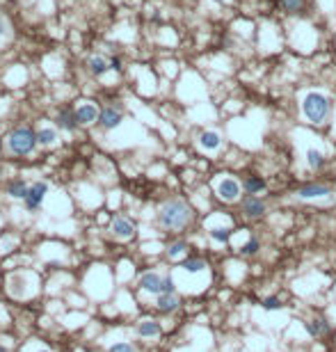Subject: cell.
<instances>
[{
    "label": "cell",
    "instance_id": "cell-1",
    "mask_svg": "<svg viewBox=\"0 0 336 352\" xmlns=\"http://www.w3.org/2000/svg\"><path fill=\"white\" fill-rule=\"evenodd\" d=\"M192 222V208L183 199H170L158 208V224L170 231H181Z\"/></svg>",
    "mask_w": 336,
    "mask_h": 352
},
{
    "label": "cell",
    "instance_id": "cell-2",
    "mask_svg": "<svg viewBox=\"0 0 336 352\" xmlns=\"http://www.w3.org/2000/svg\"><path fill=\"white\" fill-rule=\"evenodd\" d=\"M302 114L309 123L322 126L331 117V99L322 91H307L302 96Z\"/></svg>",
    "mask_w": 336,
    "mask_h": 352
},
{
    "label": "cell",
    "instance_id": "cell-3",
    "mask_svg": "<svg viewBox=\"0 0 336 352\" xmlns=\"http://www.w3.org/2000/svg\"><path fill=\"white\" fill-rule=\"evenodd\" d=\"M37 144H39L37 133H32L25 126L14 128L5 140V149H7V153H12V155H28L37 149Z\"/></svg>",
    "mask_w": 336,
    "mask_h": 352
},
{
    "label": "cell",
    "instance_id": "cell-4",
    "mask_svg": "<svg viewBox=\"0 0 336 352\" xmlns=\"http://www.w3.org/2000/svg\"><path fill=\"white\" fill-rule=\"evenodd\" d=\"M240 190H243V185H240L233 176H222V178H217V183H215L217 197H220L222 201H226V204L238 201L240 199Z\"/></svg>",
    "mask_w": 336,
    "mask_h": 352
},
{
    "label": "cell",
    "instance_id": "cell-5",
    "mask_svg": "<svg viewBox=\"0 0 336 352\" xmlns=\"http://www.w3.org/2000/svg\"><path fill=\"white\" fill-rule=\"evenodd\" d=\"M46 195H48V183H44V181H37V183H32V185L28 187V195H25V208L28 210H39L42 208V204H44V199H46Z\"/></svg>",
    "mask_w": 336,
    "mask_h": 352
},
{
    "label": "cell",
    "instance_id": "cell-6",
    "mask_svg": "<svg viewBox=\"0 0 336 352\" xmlns=\"http://www.w3.org/2000/svg\"><path fill=\"white\" fill-rule=\"evenodd\" d=\"M98 117H101V110L96 108L94 101H83L76 108V119H78L80 126H92V123L98 121Z\"/></svg>",
    "mask_w": 336,
    "mask_h": 352
},
{
    "label": "cell",
    "instance_id": "cell-7",
    "mask_svg": "<svg viewBox=\"0 0 336 352\" xmlns=\"http://www.w3.org/2000/svg\"><path fill=\"white\" fill-rule=\"evenodd\" d=\"M112 236L117 238V240H133L135 238V224L130 222L128 217H115L112 219V227H110Z\"/></svg>",
    "mask_w": 336,
    "mask_h": 352
},
{
    "label": "cell",
    "instance_id": "cell-8",
    "mask_svg": "<svg viewBox=\"0 0 336 352\" xmlns=\"http://www.w3.org/2000/svg\"><path fill=\"white\" fill-rule=\"evenodd\" d=\"M265 210H267L265 201L258 199V197L249 195V197H245V199H243V213H245V217L258 219V217H263V215H265Z\"/></svg>",
    "mask_w": 336,
    "mask_h": 352
},
{
    "label": "cell",
    "instance_id": "cell-9",
    "mask_svg": "<svg viewBox=\"0 0 336 352\" xmlns=\"http://www.w3.org/2000/svg\"><path fill=\"white\" fill-rule=\"evenodd\" d=\"M295 195L299 197V199H325V197L331 195V190L327 185H320V183H309V185H302Z\"/></svg>",
    "mask_w": 336,
    "mask_h": 352
},
{
    "label": "cell",
    "instance_id": "cell-10",
    "mask_svg": "<svg viewBox=\"0 0 336 352\" xmlns=\"http://www.w3.org/2000/svg\"><path fill=\"white\" fill-rule=\"evenodd\" d=\"M124 121V114H121L119 108H115V105H108L106 110H101V117H98V123H101L106 131H112V128H117L119 123Z\"/></svg>",
    "mask_w": 336,
    "mask_h": 352
},
{
    "label": "cell",
    "instance_id": "cell-11",
    "mask_svg": "<svg viewBox=\"0 0 336 352\" xmlns=\"http://www.w3.org/2000/svg\"><path fill=\"white\" fill-rule=\"evenodd\" d=\"M162 279L158 272H144L142 277H140V288L147 293H153V295H160L162 293Z\"/></svg>",
    "mask_w": 336,
    "mask_h": 352
},
{
    "label": "cell",
    "instance_id": "cell-12",
    "mask_svg": "<svg viewBox=\"0 0 336 352\" xmlns=\"http://www.w3.org/2000/svg\"><path fill=\"white\" fill-rule=\"evenodd\" d=\"M199 146H201V151H206V153H213V151H217L222 146V135L217 131H204L201 135H199Z\"/></svg>",
    "mask_w": 336,
    "mask_h": 352
},
{
    "label": "cell",
    "instance_id": "cell-13",
    "mask_svg": "<svg viewBox=\"0 0 336 352\" xmlns=\"http://www.w3.org/2000/svg\"><path fill=\"white\" fill-rule=\"evenodd\" d=\"M179 304L181 300L176 293H162V295H158V302H156L158 311H162V313H174L179 309Z\"/></svg>",
    "mask_w": 336,
    "mask_h": 352
},
{
    "label": "cell",
    "instance_id": "cell-14",
    "mask_svg": "<svg viewBox=\"0 0 336 352\" xmlns=\"http://www.w3.org/2000/svg\"><path fill=\"white\" fill-rule=\"evenodd\" d=\"M85 67H87V71L92 73V76H103L108 69H112L110 62H108L106 57H101V55H89L87 62H85Z\"/></svg>",
    "mask_w": 336,
    "mask_h": 352
},
{
    "label": "cell",
    "instance_id": "cell-15",
    "mask_svg": "<svg viewBox=\"0 0 336 352\" xmlns=\"http://www.w3.org/2000/svg\"><path fill=\"white\" fill-rule=\"evenodd\" d=\"M37 142H39V146H55L57 144V131L51 126H42L37 131Z\"/></svg>",
    "mask_w": 336,
    "mask_h": 352
},
{
    "label": "cell",
    "instance_id": "cell-16",
    "mask_svg": "<svg viewBox=\"0 0 336 352\" xmlns=\"http://www.w3.org/2000/svg\"><path fill=\"white\" fill-rule=\"evenodd\" d=\"M138 334L144 338L160 336V323H156V320H142V323L138 325Z\"/></svg>",
    "mask_w": 336,
    "mask_h": 352
},
{
    "label": "cell",
    "instance_id": "cell-17",
    "mask_svg": "<svg viewBox=\"0 0 336 352\" xmlns=\"http://www.w3.org/2000/svg\"><path fill=\"white\" fill-rule=\"evenodd\" d=\"M243 190L247 195H258L261 190H265V181L261 176H245L243 178Z\"/></svg>",
    "mask_w": 336,
    "mask_h": 352
},
{
    "label": "cell",
    "instance_id": "cell-18",
    "mask_svg": "<svg viewBox=\"0 0 336 352\" xmlns=\"http://www.w3.org/2000/svg\"><path fill=\"white\" fill-rule=\"evenodd\" d=\"M57 123H60V128H64V131H76V126H78L76 112H71V110H62L60 117H57Z\"/></svg>",
    "mask_w": 336,
    "mask_h": 352
},
{
    "label": "cell",
    "instance_id": "cell-19",
    "mask_svg": "<svg viewBox=\"0 0 336 352\" xmlns=\"http://www.w3.org/2000/svg\"><path fill=\"white\" fill-rule=\"evenodd\" d=\"M206 261H201V259H188V261H183V265H181V270L183 272H188V274H199V272H206Z\"/></svg>",
    "mask_w": 336,
    "mask_h": 352
},
{
    "label": "cell",
    "instance_id": "cell-20",
    "mask_svg": "<svg viewBox=\"0 0 336 352\" xmlns=\"http://www.w3.org/2000/svg\"><path fill=\"white\" fill-rule=\"evenodd\" d=\"M307 332L311 334V336H322V334H327V332H329V325H327L322 318L309 320V323H307Z\"/></svg>",
    "mask_w": 336,
    "mask_h": 352
},
{
    "label": "cell",
    "instance_id": "cell-21",
    "mask_svg": "<svg viewBox=\"0 0 336 352\" xmlns=\"http://www.w3.org/2000/svg\"><path fill=\"white\" fill-rule=\"evenodd\" d=\"M307 165L311 169H322V165H325V155H322L318 149H313V146H311V149L307 151Z\"/></svg>",
    "mask_w": 336,
    "mask_h": 352
},
{
    "label": "cell",
    "instance_id": "cell-22",
    "mask_svg": "<svg viewBox=\"0 0 336 352\" xmlns=\"http://www.w3.org/2000/svg\"><path fill=\"white\" fill-rule=\"evenodd\" d=\"M28 183L25 181H14L10 185V197H14V199H25V195H28Z\"/></svg>",
    "mask_w": 336,
    "mask_h": 352
},
{
    "label": "cell",
    "instance_id": "cell-23",
    "mask_svg": "<svg viewBox=\"0 0 336 352\" xmlns=\"http://www.w3.org/2000/svg\"><path fill=\"white\" fill-rule=\"evenodd\" d=\"M279 7L286 14H297L304 9V0H279Z\"/></svg>",
    "mask_w": 336,
    "mask_h": 352
},
{
    "label": "cell",
    "instance_id": "cell-24",
    "mask_svg": "<svg viewBox=\"0 0 336 352\" xmlns=\"http://www.w3.org/2000/svg\"><path fill=\"white\" fill-rule=\"evenodd\" d=\"M258 249H261V242H258L256 238H249V240L245 242V245L240 247L238 251H240V254H243V256H254Z\"/></svg>",
    "mask_w": 336,
    "mask_h": 352
},
{
    "label": "cell",
    "instance_id": "cell-25",
    "mask_svg": "<svg viewBox=\"0 0 336 352\" xmlns=\"http://www.w3.org/2000/svg\"><path fill=\"white\" fill-rule=\"evenodd\" d=\"M185 251H188V245H185V242H172V245L167 247V256H170V259H179V256H183Z\"/></svg>",
    "mask_w": 336,
    "mask_h": 352
},
{
    "label": "cell",
    "instance_id": "cell-26",
    "mask_svg": "<svg viewBox=\"0 0 336 352\" xmlns=\"http://www.w3.org/2000/svg\"><path fill=\"white\" fill-rule=\"evenodd\" d=\"M231 233H233L231 229H220V227L211 229V238H213L215 242H226V240L231 238Z\"/></svg>",
    "mask_w": 336,
    "mask_h": 352
},
{
    "label": "cell",
    "instance_id": "cell-27",
    "mask_svg": "<svg viewBox=\"0 0 336 352\" xmlns=\"http://www.w3.org/2000/svg\"><path fill=\"white\" fill-rule=\"evenodd\" d=\"M263 309H265V311H277V309H281L279 297H275V295L265 297V300H263Z\"/></svg>",
    "mask_w": 336,
    "mask_h": 352
},
{
    "label": "cell",
    "instance_id": "cell-28",
    "mask_svg": "<svg viewBox=\"0 0 336 352\" xmlns=\"http://www.w3.org/2000/svg\"><path fill=\"white\" fill-rule=\"evenodd\" d=\"M108 352H135V347L130 345V343L121 341V343H115V345H110V350Z\"/></svg>",
    "mask_w": 336,
    "mask_h": 352
},
{
    "label": "cell",
    "instance_id": "cell-29",
    "mask_svg": "<svg viewBox=\"0 0 336 352\" xmlns=\"http://www.w3.org/2000/svg\"><path fill=\"white\" fill-rule=\"evenodd\" d=\"M162 293H174V279H172V277L162 279ZM162 293H160V295H162Z\"/></svg>",
    "mask_w": 336,
    "mask_h": 352
},
{
    "label": "cell",
    "instance_id": "cell-30",
    "mask_svg": "<svg viewBox=\"0 0 336 352\" xmlns=\"http://www.w3.org/2000/svg\"><path fill=\"white\" fill-rule=\"evenodd\" d=\"M10 35V25H7V18L0 14V37H7Z\"/></svg>",
    "mask_w": 336,
    "mask_h": 352
},
{
    "label": "cell",
    "instance_id": "cell-31",
    "mask_svg": "<svg viewBox=\"0 0 336 352\" xmlns=\"http://www.w3.org/2000/svg\"><path fill=\"white\" fill-rule=\"evenodd\" d=\"M110 67L115 69V71H121V62H119V57H112V59H110Z\"/></svg>",
    "mask_w": 336,
    "mask_h": 352
},
{
    "label": "cell",
    "instance_id": "cell-32",
    "mask_svg": "<svg viewBox=\"0 0 336 352\" xmlns=\"http://www.w3.org/2000/svg\"><path fill=\"white\" fill-rule=\"evenodd\" d=\"M35 352H51V350H44V347H39V350H35Z\"/></svg>",
    "mask_w": 336,
    "mask_h": 352
},
{
    "label": "cell",
    "instance_id": "cell-33",
    "mask_svg": "<svg viewBox=\"0 0 336 352\" xmlns=\"http://www.w3.org/2000/svg\"><path fill=\"white\" fill-rule=\"evenodd\" d=\"M215 3H229V0H215Z\"/></svg>",
    "mask_w": 336,
    "mask_h": 352
},
{
    "label": "cell",
    "instance_id": "cell-34",
    "mask_svg": "<svg viewBox=\"0 0 336 352\" xmlns=\"http://www.w3.org/2000/svg\"><path fill=\"white\" fill-rule=\"evenodd\" d=\"M0 352H5V350H3V347H0Z\"/></svg>",
    "mask_w": 336,
    "mask_h": 352
}]
</instances>
